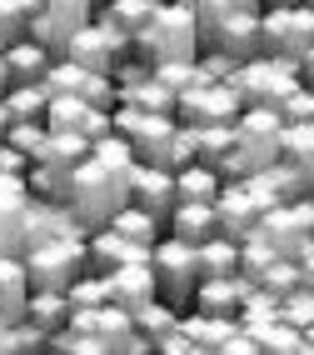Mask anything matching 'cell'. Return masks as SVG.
I'll list each match as a JSON object with an SVG mask.
<instances>
[{"label":"cell","instance_id":"6da1fadb","mask_svg":"<svg viewBox=\"0 0 314 355\" xmlns=\"http://www.w3.org/2000/svg\"><path fill=\"white\" fill-rule=\"evenodd\" d=\"M130 55L140 60H190L200 55V20L190 6H180V0H160L150 26H145L140 35H130Z\"/></svg>","mask_w":314,"mask_h":355},{"label":"cell","instance_id":"7a4b0ae2","mask_svg":"<svg viewBox=\"0 0 314 355\" xmlns=\"http://www.w3.org/2000/svg\"><path fill=\"white\" fill-rule=\"evenodd\" d=\"M125 200H130L125 175H115L110 165H100L95 155H85V160L75 165V175H70V210L85 220V230L105 225Z\"/></svg>","mask_w":314,"mask_h":355},{"label":"cell","instance_id":"3957f363","mask_svg":"<svg viewBox=\"0 0 314 355\" xmlns=\"http://www.w3.org/2000/svg\"><path fill=\"white\" fill-rule=\"evenodd\" d=\"M20 255L30 270V291H65L85 270V235H45Z\"/></svg>","mask_w":314,"mask_h":355},{"label":"cell","instance_id":"277c9868","mask_svg":"<svg viewBox=\"0 0 314 355\" xmlns=\"http://www.w3.org/2000/svg\"><path fill=\"white\" fill-rule=\"evenodd\" d=\"M230 85L245 96V105H270V110H279L284 96L299 85V65L284 60V55H250V60L234 65Z\"/></svg>","mask_w":314,"mask_h":355},{"label":"cell","instance_id":"5b68a950","mask_svg":"<svg viewBox=\"0 0 314 355\" xmlns=\"http://www.w3.org/2000/svg\"><path fill=\"white\" fill-rule=\"evenodd\" d=\"M150 266H155V280H160V295L170 305H190V295L200 286V245H190V241L165 230L150 245Z\"/></svg>","mask_w":314,"mask_h":355},{"label":"cell","instance_id":"8992f818","mask_svg":"<svg viewBox=\"0 0 314 355\" xmlns=\"http://www.w3.org/2000/svg\"><path fill=\"white\" fill-rule=\"evenodd\" d=\"M65 55L75 60V65H85V70H115L120 60L130 55V35L120 31V26H110L105 15H95L90 26H80L75 35H70Z\"/></svg>","mask_w":314,"mask_h":355},{"label":"cell","instance_id":"52a82bcc","mask_svg":"<svg viewBox=\"0 0 314 355\" xmlns=\"http://www.w3.org/2000/svg\"><path fill=\"white\" fill-rule=\"evenodd\" d=\"M234 140L239 150H245L250 171H259V165L279 160V146H284V115L270 110V105H245L234 121Z\"/></svg>","mask_w":314,"mask_h":355},{"label":"cell","instance_id":"ba28073f","mask_svg":"<svg viewBox=\"0 0 314 355\" xmlns=\"http://www.w3.org/2000/svg\"><path fill=\"white\" fill-rule=\"evenodd\" d=\"M275 200H264L255 185L239 175V180H225L220 196H214V220H220V235H230V241H245L250 230H259L264 210H270Z\"/></svg>","mask_w":314,"mask_h":355},{"label":"cell","instance_id":"9c48e42d","mask_svg":"<svg viewBox=\"0 0 314 355\" xmlns=\"http://www.w3.org/2000/svg\"><path fill=\"white\" fill-rule=\"evenodd\" d=\"M239 110H245V96L230 85V80H205L195 90H185L175 101V121L185 125H205V121H239Z\"/></svg>","mask_w":314,"mask_h":355},{"label":"cell","instance_id":"30bf717a","mask_svg":"<svg viewBox=\"0 0 314 355\" xmlns=\"http://www.w3.org/2000/svg\"><path fill=\"white\" fill-rule=\"evenodd\" d=\"M26 216H30V185L26 171H0V250H26Z\"/></svg>","mask_w":314,"mask_h":355},{"label":"cell","instance_id":"8fae6325","mask_svg":"<svg viewBox=\"0 0 314 355\" xmlns=\"http://www.w3.org/2000/svg\"><path fill=\"white\" fill-rule=\"evenodd\" d=\"M259 235H264V241H270L279 255L299 260V250L314 241V225L299 216V205H295V200H275L270 210H264V220H259Z\"/></svg>","mask_w":314,"mask_h":355},{"label":"cell","instance_id":"7c38bea8","mask_svg":"<svg viewBox=\"0 0 314 355\" xmlns=\"http://www.w3.org/2000/svg\"><path fill=\"white\" fill-rule=\"evenodd\" d=\"M130 200L135 205H145V210H150V216H170V210H175V171H170V165H150V160H135V171H130Z\"/></svg>","mask_w":314,"mask_h":355},{"label":"cell","instance_id":"4fadbf2b","mask_svg":"<svg viewBox=\"0 0 314 355\" xmlns=\"http://www.w3.org/2000/svg\"><path fill=\"white\" fill-rule=\"evenodd\" d=\"M130 260H150V245H140V241H130V235H120V230H110V225H95V230L85 235V266H90V270L110 275V270H120V266H130Z\"/></svg>","mask_w":314,"mask_h":355},{"label":"cell","instance_id":"5bb4252c","mask_svg":"<svg viewBox=\"0 0 314 355\" xmlns=\"http://www.w3.org/2000/svg\"><path fill=\"white\" fill-rule=\"evenodd\" d=\"M205 45H210V51L234 55V60L259 55V10H230L220 26H214V35H210ZM205 45H200V51H205Z\"/></svg>","mask_w":314,"mask_h":355},{"label":"cell","instance_id":"9a60e30c","mask_svg":"<svg viewBox=\"0 0 314 355\" xmlns=\"http://www.w3.org/2000/svg\"><path fill=\"white\" fill-rule=\"evenodd\" d=\"M105 286H110V300L125 305V311H140L145 300L160 295V280H155V266H150V260H130V266L110 270Z\"/></svg>","mask_w":314,"mask_h":355},{"label":"cell","instance_id":"2e32d148","mask_svg":"<svg viewBox=\"0 0 314 355\" xmlns=\"http://www.w3.org/2000/svg\"><path fill=\"white\" fill-rule=\"evenodd\" d=\"M0 60H6V76H10V85H40V80H45V65H50L55 55L45 51L40 40L20 35L15 45H6V51H0Z\"/></svg>","mask_w":314,"mask_h":355},{"label":"cell","instance_id":"e0dca14e","mask_svg":"<svg viewBox=\"0 0 314 355\" xmlns=\"http://www.w3.org/2000/svg\"><path fill=\"white\" fill-rule=\"evenodd\" d=\"M165 230L180 235V241H190V245L210 241V235L220 230V220H214V200H175V210L165 216Z\"/></svg>","mask_w":314,"mask_h":355},{"label":"cell","instance_id":"ac0fdd59","mask_svg":"<svg viewBox=\"0 0 314 355\" xmlns=\"http://www.w3.org/2000/svg\"><path fill=\"white\" fill-rule=\"evenodd\" d=\"M26 300H30L26 255H6V250H0V315L20 320V315H26Z\"/></svg>","mask_w":314,"mask_h":355},{"label":"cell","instance_id":"d6986e66","mask_svg":"<svg viewBox=\"0 0 314 355\" xmlns=\"http://www.w3.org/2000/svg\"><path fill=\"white\" fill-rule=\"evenodd\" d=\"M90 155V140L80 130H50V140H45V150L35 155L40 165H50L55 175H75V165Z\"/></svg>","mask_w":314,"mask_h":355},{"label":"cell","instance_id":"ffe728a7","mask_svg":"<svg viewBox=\"0 0 314 355\" xmlns=\"http://www.w3.org/2000/svg\"><path fill=\"white\" fill-rule=\"evenodd\" d=\"M130 320H135V336L155 350V345H160V336H170V330L180 325V305H170L165 295H155V300H145L140 311H130Z\"/></svg>","mask_w":314,"mask_h":355},{"label":"cell","instance_id":"44dd1931","mask_svg":"<svg viewBox=\"0 0 314 355\" xmlns=\"http://www.w3.org/2000/svg\"><path fill=\"white\" fill-rule=\"evenodd\" d=\"M105 225H110V230H120V235H130V241H140V245H155L160 235H165V220H160V216H150V210L135 205V200H125V205H120Z\"/></svg>","mask_w":314,"mask_h":355},{"label":"cell","instance_id":"7402d4cb","mask_svg":"<svg viewBox=\"0 0 314 355\" xmlns=\"http://www.w3.org/2000/svg\"><path fill=\"white\" fill-rule=\"evenodd\" d=\"M220 185H225V175L214 171V165H205V160H190V165L175 171V196L180 200H214Z\"/></svg>","mask_w":314,"mask_h":355},{"label":"cell","instance_id":"603a6c76","mask_svg":"<svg viewBox=\"0 0 314 355\" xmlns=\"http://www.w3.org/2000/svg\"><path fill=\"white\" fill-rule=\"evenodd\" d=\"M250 336H255L259 350H270V355H304V330L289 325L284 315L264 320V325H250Z\"/></svg>","mask_w":314,"mask_h":355},{"label":"cell","instance_id":"cb8c5ba5","mask_svg":"<svg viewBox=\"0 0 314 355\" xmlns=\"http://www.w3.org/2000/svg\"><path fill=\"white\" fill-rule=\"evenodd\" d=\"M279 155L295 165V171H304L314 180V121H284V146Z\"/></svg>","mask_w":314,"mask_h":355},{"label":"cell","instance_id":"d4e9b609","mask_svg":"<svg viewBox=\"0 0 314 355\" xmlns=\"http://www.w3.org/2000/svg\"><path fill=\"white\" fill-rule=\"evenodd\" d=\"M200 275H239V241H230L220 230L200 241Z\"/></svg>","mask_w":314,"mask_h":355},{"label":"cell","instance_id":"484cf974","mask_svg":"<svg viewBox=\"0 0 314 355\" xmlns=\"http://www.w3.org/2000/svg\"><path fill=\"white\" fill-rule=\"evenodd\" d=\"M230 146H234V121H205V125H195V160H205V165L220 171V160H225Z\"/></svg>","mask_w":314,"mask_h":355},{"label":"cell","instance_id":"4316f807","mask_svg":"<svg viewBox=\"0 0 314 355\" xmlns=\"http://www.w3.org/2000/svg\"><path fill=\"white\" fill-rule=\"evenodd\" d=\"M70 295L65 291H30V300H26V315L35 320V325H45V330H60V325H70Z\"/></svg>","mask_w":314,"mask_h":355},{"label":"cell","instance_id":"83f0119b","mask_svg":"<svg viewBox=\"0 0 314 355\" xmlns=\"http://www.w3.org/2000/svg\"><path fill=\"white\" fill-rule=\"evenodd\" d=\"M155 6H160V0H105V6L95 10V15H105L110 26H120L125 35H140L145 26H150Z\"/></svg>","mask_w":314,"mask_h":355},{"label":"cell","instance_id":"f1b7e54d","mask_svg":"<svg viewBox=\"0 0 314 355\" xmlns=\"http://www.w3.org/2000/svg\"><path fill=\"white\" fill-rule=\"evenodd\" d=\"M10 121H45V105H50V90L45 85H10L6 96H0Z\"/></svg>","mask_w":314,"mask_h":355},{"label":"cell","instance_id":"f546056e","mask_svg":"<svg viewBox=\"0 0 314 355\" xmlns=\"http://www.w3.org/2000/svg\"><path fill=\"white\" fill-rule=\"evenodd\" d=\"M120 101H125V105H140V110H160V115H175V90L170 85H160L155 80V70H150V76H145L140 85H130V90H120Z\"/></svg>","mask_w":314,"mask_h":355},{"label":"cell","instance_id":"4dcf8cb0","mask_svg":"<svg viewBox=\"0 0 314 355\" xmlns=\"http://www.w3.org/2000/svg\"><path fill=\"white\" fill-rule=\"evenodd\" d=\"M304 45H314V6H289V20H284V45H279V55L284 60H299Z\"/></svg>","mask_w":314,"mask_h":355},{"label":"cell","instance_id":"1f68e13d","mask_svg":"<svg viewBox=\"0 0 314 355\" xmlns=\"http://www.w3.org/2000/svg\"><path fill=\"white\" fill-rule=\"evenodd\" d=\"M155 80H160V85H170L175 96H185V90L205 85L210 76L200 70V55H190V60H155Z\"/></svg>","mask_w":314,"mask_h":355},{"label":"cell","instance_id":"d6a6232c","mask_svg":"<svg viewBox=\"0 0 314 355\" xmlns=\"http://www.w3.org/2000/svg\"><path fill=\"white\" fill-rule=\"evenodd\" d=\"M90 155L100 160V165H110L115 175H125V180H130V171H135V146H130L125 135H115V130L100 135V140H90Z\"/></svg>","mask_w":314,"mask_h":355},{"label":"cell","instance_id":"836d02e7","mask_svg":"<svg viewBox=\"0 0 314 355\" xmlns=\"http://www.w3.org/2000/svg\"><path fill=\"white\" fill-rule=\"evenodd\" d=\"M85 76H90V70L85 65H75V60H70V55H55L50 65H45V90H50V96H80V85H85Z\"/></svg>","mask_w":314,"mask_h":355},{"label":"cell","instance_id":"e575fe53","mask_svg":"<svg viewBox=\"0 0 314 355\" xmlns=\"http://www.w3.org/2000/svg\"><path fill=\"white\" fill-rule=\"evenodd\" d=\"M275 260H279V250H275L270 241H264L259 230H250L245 241H239V275H250V280H259L264 270L275 266Z\"/></svg>","mask_w":314,"mask_h":355},{"label":"cell","instance_id":"d590c367","mask_svg":"<svg viewBox=\"0 0 314 355\" xmlns=\"http://www.w3.org/2000/svg\"><path fill=\"white\" fill-rule=\"evenodd\" d=\"M279 315V295L275 291H264V286H250L245 300H239V325H264V320H275Z\"/></svg>","mask_w":314,"mask_h":355},{"label":"cell","instance_id":"8d00e7d4","mask_svg":"<svg viewBox=\"0 0 314 355\" xmlns=\"http://www.w3.org/2000/svg\"><path fill=\"white\" fill-rule=\"evenodd\" d=\"M45 140H50L45 121H10V125H6V146H15L26 160H35V155L45 150Z\"/></svg>","mask_w":314,"mask_h":355},{"label":"cell","instance_id":"74e56055","mask_svg":"<svg viewBox=\"0 0 314 355\" xmlns=\"http://www.w3.org/2000/svg\"><path fill=\"white\" fill-rule=\"evenodd\" d=\"M85 110L90 105L80 96H50V105H45V130H80Z\"/></svg>","mask_w":314,"mask_h":355},{"label":"cell","instance_id":"f35d334b","mask_svg":"<svg viewBox=\"0 0 314 355\" xmlns=\"http://www.w3.org/2000/svg\"><path fill=\"white\" fill-rule=\"evenodd\" d=\"M45 350H50V355H105V350H100V340H95V336H85V330H75V325H60V330H50Z\"/></svg>","mask_w":314,"mask_h":355},{"label":"cell","instance_id":"ab89813d","mask_svg":"<svg viewBox=\"0 0 314 355\" xmlns=\"http://www.w3.org/2000/svg\"><path fill=\"white\" fill-rule=\"evenodd\" d=\"M80 101L95 105V110H115V105H120V90H115V80H110V70H90L85 85H80Z\"/></svg>","mask_w":314,"mask_h":355},{"label":"cell","instance_id":"60d3db41","mask_svg":"<svg viewBox=\"0 0 314 355\" xmlns=\"http://www.w3.org/2000/svg\"><path fill=\"white\" fill-rule=\"evenodd\" d=\"M45 340H50V330L35 325L30 315L10 320V355H35V350H45Z\"/></svg>","mask_w":314,"mask_h":355},{"label":"cell","instance_id":"b9f144b4","mask_svg":"<svg viewBox=\"0 0 314 355\" xmlns=\"http://www.w3.org/2000/svg\"><path fill=\"white\" fill-rule=\"evenodd\" d=\"M279 315L289 320V325H314V286H295L289 295H279Z\"/></svg>","mask_w":314,"mask_h":355},{"label":"cell","instance_id":"7bdbcfd3","mask_svg":"<svg viewBox=\"0 0 314 355\" xmlns=\"http://www.w3.org/2000/svg\"><path fill=\"white\" fill-rule=\"evenodd\" d=\"M255 286H264V291H275V295H289L295 286H304V275H299V266H295V260H289V255H279L275 266H270V270H264V275L255 280Z\"/></svg>","mask_w":314,"mask_h":355},{"label":"cell","instance_id":"ee69618b","mask_svg":"<svg viewBox=\"0 0 314 355\" xmlns=\"http://www.w3.org/2000/svg\"><path fill=\"white\" fill-rule=\"evenodd\" d=\"M195 160V125H175V135H170V171H180V165H190Z\"/></svg>","mask_w":314,"mask_h":355},{"label":"cell","instance_id":"f6af8a7d","mask_svg":"<svg viewBox=\"0 0 314 355\" xmlns=\"http://www.w3.org/2000/svg\"><path fill=\"white\" fill-rule=\"evenodd\" d=\"M234 55H225V51H210V45H205V51H200V70H205V76L210 80H230L234 76Z\"/></svg>","mask_w":314,"mask_h":355},{"label":"cell","instance_id":"bcb514c9","mask_svg":"<svg viewBox=\"0 0 314 355\" xmlns=\"http://www.w3.org/2000/svg\"><path fill=\"white\" fill-rule=\"evenodd\" d=\"M110 130H115V125H110V110H95V105H90L85 121H80V135H85V140H100V135H110Z\"/></svg>","mask_w":314,"mask_h":355},{"label":"cell","instance_id":"7dc6e473","mask_svg":"<svg viewBox=\"0 0 314 355\" xmlns=\"http://www.w3.org/2000/svg\"><path fill=\"white\" fill-rule=\"evenodd\" d=\"M155 350H160V355H200V350H195V340H190L180 325L170 330V336H160V345H155Z\"/></svg>","mask_w":314,"mask_h":355},{"label":"cell","instance_id":"c3c4849f","mask_svg":"<svg viewBox=\"0 0 314 355\" xmlns=\"http://www.w3.org/2000/svg\"><path fill=\"white\" fill-rule=\"evenodd\" d=\"M295 65H299V80H304V85H314V45H304Z\"/></svg>","mask_w":314,"mask_h":355},{"label":"cell","instance_id":"681fc988","mask_svg":"<svg viewBox=\"0 0 314 355\" xmlns=\"http://www.w3.org/2000/svg\"><path fill=\"white\" fill-rule=\"evenodd\" d=\"M0 355H10V320L0 315Z\"/></svg>","mask_w":314,"mask_h":355},{"label":"cell","instance_id":"f907efd6","mask_svg":"<svg viewBox=\"0 0 314 355\" xmlns=\"http://www.w3.org/2000/svg\"><path fill=\"white\" fill-rule=\"evenodd\" d=\"M230 10H264V0H230Z\"/></svg>","mask_w":314,"mask_h":355},{"label":"cell","instance_id":"816d5d0a","mask_svg":"<svg viewBox=\"0 0 314 355\" xmlns=\"http://www.w3.org/2000/svg\"><path fill=\"white\" fill-rule=\"evenodd\" d=\"M304 355H314V325H304Z\"/></svg>","mask_w":314,"mask_h":355},{"label":"cell","instance_id":"f5cc1de1","mask_svg":"<svg viewBox=\"0 0 314 355\" xmlns=\"http://www.w3.org/2000/svg\"><path fill=\"white\" fill-rule=\"evenodd\" d=\"M10 90V76H6V60H0V96Z\"/></svg>","mask_w":314,"mask_h":355},{"label":"cell","instance_id":"db71d44e","mask_svg":"<svg viewBox=\"0 0 314 355\" xmlns=\"http://www.w3.org/2000/svg\"><path fill=\"white\" fill-rule=\"evenodd\" d=\"M264 6H299V0H264Z\"/></svg>","mask_w":314,"mask_h":355},{"label":"cell","instance_id":"11a10c76","mask_svg":"<svg viewBox=\"0 0 314 355\" xmlns=\"http://www.w3.org/2000/svg\"><path fill=\"white\" fill-rule=\"evenodd\" d=\"M180 6H190V10H195V6H200V0H180Z\"/></svg>","mask_w":314,"mask_h":355},{"label":"cell","instance_id":"9f6ffc18","mask_svg":"<svg viewBox=\"0 0 314 355\" xmlns=\"http://www.w3.org/2000/svg\"><path fill=\"white\" fill-rule=\"evenodd\" d=\"M304 6H314V0H304Z\"/></svg>","mask_w":314,"mask_h":355}]
</instances>
